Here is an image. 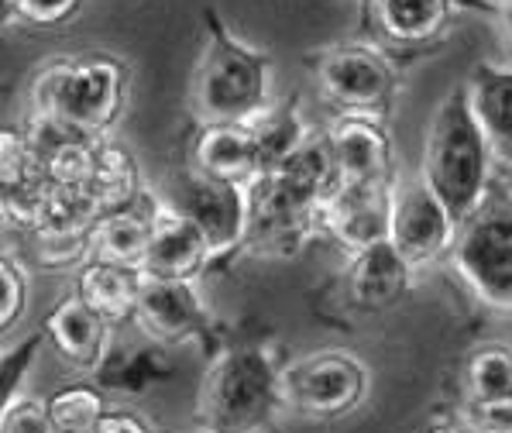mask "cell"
Returning <instances> with one entry per match:
<instances>
[{
  "label": "cell",
  "mask_w": 512,
  "mask_h": 433,
  "mask_svg": "<svg viewBox=\"0 0 512 433\" xmlns=\"http://www.w3.org/2000/svg\"><path fill=\"white\" fill-rule=\"evenodd\" d=\"M341 183L327 124L310 128L289 159L251 179L244 248L255 258H293L320 238V207Z\"/></svg>",
  "instance_id": "6da1fadb"
},
{
  "label": "cell",
  "mask_w": 512,
  "mask_h": 433,
  "mask_svg": "<svg viewBox=\"0 0 512 433\" xmlns=\"http://www.w3.org/2000/svg\"><path fill=\"white\" fill-rule=\"evenodd\" d=\"M272 104V59L234 35L220 11H203V45L189 80L196 124H244Z\"/></svg>",
  "instance_id": "7a4b0ae2"
},
{
  "label": "cell",
  "mask_w": 512,
  "mask_h": 433,
  "mask_svg": "<svg viewBox=\"0 0 512 433\" xmlns=\"http://www.w3.org/2000/svg\"><path fill=\"white\" fill-rule=\"evenodd\" d=\"M131 93V66L114 52H66L31 76V114L66 121L86 135L107 138L121 124Z\"/></svg>",
  "instance_id": "3957f363"
},
{
  "label": "cell",
  "mask_w": 512,
  "mask_h": 433,
  "mask_svg": "<svg viewBox=\"0 0 512 433\" xmlns=\"http://www.w3.org/2000/svg\"><path fill=\"white\" fill-rule=\"evenodd\" d=\"M420 176L444 200V207L458 224L482 203V196L492 186L495 148L475 117L468 83L451 86L433 110L427 141H423Z\"/></svg>",
  "instance_id": "277c9868"
},
{
  "label": "cell",
  "mask_w": 512,
  "mask_h": 433,
  "mask_svg": "<svg viewBox=\"0 0 512 433\" xmlns=\"http://www.w3.org/2000/svg\"><path fill=\"white\" fill-rule=\"evenodd\" d=\"M282 368L265 344L214 351L196 389V433H262L282 413Z\"/></svg>",
  "instance_id": "5b68a950"
},
{
  "label": "cell",
  "mask_w": 512,
  "mask_h": 433,
  "mask_svg": "<svg viewBox=\"0 0 512 433\" xmlns=\"http://www.w3.org/2000/svg\"><path fill=\"white\" fill-rule=\"evenodd\" d=\"M451 269L488 310L512 317V186L492 179L488 193L458 224Z\"/></svg>",
  "instance_id": "8992f818"
},
{
  "label": "cell",
  "mask_w": 512,
  "mask_h": 433,
  "mask_svg": "<svg viewBox=\"0 0 512 433\" xmlns=\"http://www.w3.org/2000/svg\"><path fill=\"white\" fill-rule=\"evenodd\" d=\"M320 97L337 114L389 117L399 93V69L382 45L372 42H337L306 55Z\"/></svg>",
  "instance_id": "52a82bcc"
},
{
  "label": "cell",
  "mask_w": 512,
  "mask_h": 433,
  "mask_svg": "<svg viewBox=\"0 0 512 433\" xmlns=\"http://www.w3.org/2000/svg\"><path fill=\"white\" fill-rule=\"evenodd\" d=\"M372 375L354 351H310L282 368V406L310 423H334L351 416L368 399Z\"/></svg>",
  "instance_id": "ba28073f"
},
{
  "label": "cell",
  "mask_w": 512,
  "mask_h": 433,
  "mask_svg": "<svg viewBox=\"0 0 512 433\" xmlns=\"http://www.w3.org/2000/svg\"><path fill=\"white\" fill-rule=\"evenodd\" d=\"M159 196L200 227L203 238L214 248V265L244 248V234H248V190L244 186L207 179L179 165L165 179Z\"/></svg>",
  "instance_id": "9c48e42d"
},
{
  "label": "cell",
  "mask_w": 512,
  "mask_h": 433,
  "mask_svg": "<svg viewBox=\"0 0 512 433\" xmlns=\"http://www.w3.org/2000/svg\"><path fill=\"white\" fill-rule=\"evenodd\" d=\"M458 238V220L444 207L427 179L416 172L409 179L392 183V231L389 241L413 269L433 265L451 255Z\"/></svg>",
  "instance_id": "30bf717a"
},
{
  "label": "cell",
  "mask_w": 512,
  "mask_h": 433,
  "mask_svg": "<svg viewBox=\"0 0 512 433\" xmlns=\"http://www.w3.org/2000/svg\"><path fill=\"white\" fill-rule=\"evenodd\" d=\"M131 324L141 327L148 341L162 348H179V344H203L217 351L214 337V313L203 303L196 282L189 279H148L141 286V299Z\"/></svg>",
  "instance_id": "8fae6325"
},
{
  "label": "cell",
  "mask_w": 512,
  "mask_h": 433,
  "mask_svg": "<svg viewBox=\"0 0 512 433\" xmlns=\"http://www.w3.org/2000/svg\"><path fill=\"white\" fill-rule=\"evenodd\" d=\"M468 11H499L492 0H365V25L378 45L420 52L437 45Z\"/></svg>",
  "instance_id": "7c38bea8"
},
{
  "label": "cell",
  "mask_w": 512,
  "mask_h": 433,
  "mask_svg": "<svg viewBox=\"0 0 512 433\" xmlns=\"http://www.w3.org/2000/svg\"><path fill=\"white\" fill-rule=\"evenodd\" d=\"M392 183H337L320 207V238L334 241L344 255L389 241Z\"/></svg>",
  "instance_id": "4fadbf2b"
},
{
  "label": "cell",
  "mask_w": 512,
  "mask_h": 433,
  "mask_svg": "<svg viewBox=\"0 0 512 433\" xmlns=\"http://www.w3.org/2000/svg\"><path fill=\"white\" fill-rule=\"evenodd\" d=\"M413 265L396 251L392 241L348 255L341 272V299L351 313H385L399 306L413 289Z\"/></svg>",
  "instance_id": "5bb4252c"
},
{
  "label": "cell",
  "mask_w": 512,
  "mask_h": 433,
  "mask_svg": "<svg viewBox=\"0 0 512 433\" xmlns=\"http://www.w3.org/2000/svg\"><path fill=\"white\" fill-rule=\"evenodd\" d=\"M341 183H396V155L382 117L337 114L327 124Z\"/></svg>",
  "instance_id": "9a60e30c"
},
{
  "label": "cell",
  "mask_w": 512,
  "mask_h": 433,
  "mask_svg": "<svg viewBox=\"0 0 512 433\" xmlns=\"http://www.w3.org/2000/svg\"><path fill=\"white\" fill-rule=\"evenodd\" d=\"M25 138L31 145V155H35L38 172L52 186H90L104 138L86 135L73 124L45 114H28Z\"/></svg>",
  "instance_id": "2e32d148"
},
{
  "label": "cell",
  "mask_w": 512,
  "mask_h": 433,
  "mask_svg": "<svg viewBox=\"0 0 512 433\" xmlns=\"http://www.w3.org/2000/svg\"><path fill=\"white\" fill-rule=\"evenodd\" d=\"M183 165L207 179L234 186H248L265 172L251 124H196Z\"/></svg>",
  "instance_id": "e0dca14e"
},
{
  "label": "cell",
  "mask_w": 512,
  "mask_h": 433,
  "mask_svg": "<svg viewBox=\"0 0 512 433\" xmlns=\"http://www.w3.org/2000/svg\"><path fill=\"white\" fill-rule=\"evenodd\" d=\"M162 200V196H159ZM214 269V248L203 238V231L169 203H159L155 214L152 241H148V255L141 262V272L148 279H189L196 282L203 272Z\"/></svg>",
  "instance_id": "ac0fdd59"
},
{
  "label": "cell",
  "mask_w": 512,
  "mask_h": 433,
  "mask_svg": "<svg viewBox=\"0 0 512 433\" xmlns=\"http://www.w3.org/2000/svg\"><path fill=\"white\" fill-rule=\"evenodd\" d=\"M45 334L52 351L62 358V365L76 372H100L107 365L110 351V324L100 313H93L76 293L62 296L45 313Z\"/></svg>",
  "instance_id": "d6986e66"
},
{
  "label": "cell",
  "mask_w": 512,
  "mask_h": 433,
  "mask_svg": "<svg viewBox=\"0 0 512 433\" xmlns=\"http://www.w3.org/2000/svg\"><path fill=\"white\" fill-rule=\"evenodd\" d=\"M159 193H141L135 203L121 210H110L93 224L90 231V258L117 265H135L141 269L148 255V241H152L155 214H159Z\"/></svg>",
  "instance_id": "ffe728a7"
},
{
  "label": "cell",
  "mask_w": 512,
  "mask_h": 433,
  "mask_svg": "<svg viewBox=\"0 0 512 433\" xmlns=\"http://www.w3.org/2000/svg\"><path fill=\"white\" fill-rule=\"evenodd\" d=\"M141 286H145V272L135 269V265H117V262L90 258L83 269H76L73 293L80 296L93 313H100L110 327H117V324L135 320Z\"/></svg>",
  "instance_id": "44dd1931"
},
{
  "label": "cell",
  "mask_w": 512,
  "mask_h": 433,
  "mask_svg": "<svg viewBox=\"0 0 512 433\" xmlns=\"http://www.w3.org/2000/svg\"><path fill=\"white\" fill-rule=\"evenodd\" d=\"M468 97L478 124L495 148V159L512 162V66L478 62L468 76Z\"/></svg>",
  "instance_id": "7402d4cb"
},
{
  "label": "cell",
  "mask_w": 512,
  "mask_h": 433,
  "mask_svg": "<svg viewBox=\"0 0 512 433\" xmlns=\"http://www.w3.org/2000/svg\"><path fill=\"white\" fill-rule=\"evenodd\" d=\"M86 193L97 200V207L104 210V214L135 203L138 196L145 193L135 152L107 135L104 141H100L97 169H93V179H90V186H86Z\"/></svg>",
  "instance_id": "603a6c76"
},
{
  "label": "cell",
  "mask_w": 512,
  "mask_h": 433,
  "mask_svg": "<svg viewBox=\"0 0 512 433\" xmlns=\"http://www.w3.org/2000/svg\"><path fill=\"white\" fill-rule=\"evenodd\" d=\"M461 385L468 403H495L512 396V348L482 344L464 358Z\"/></svg>",
  "instance_id": "cb8c5ba5"
},
{
  "label": "cell",
  "mask_w": 512,
  "mask_h": 433,
  "mask_svg": "<svg viewBox=\"0 0 512 433\" xmlns=\"http://www.w3.org/2000/svg\"><path fill=\"white\" fill-rule=\"evenodd\" d=\"M244 124H251V131H255L265 172L275 169L282 159H289L299 148V141L306 138V131L313 128V124H306L303 117H299L296 104H269L262 114Z\"/></svg>",
  "instance_id": "d4e9b609"
},
{
  "label": "cell",
  "mask_w": 512,
  "mask_h": 433,
  "mask_svg": "<svg viewBox=\"0 0 512 433\" xmlns=\"http://www.w3.org/2000/svg\"><path fill=\"white\" fill-rule=\"evenodd\" d=\"M49 420L59 433H93L107 416L104 392L93 385H66L45 399Z\"/></svg>",
  "instance_id": "484cf974"
},
{
  "label": "cell",
  "mask_w": 512,
  "mask_h": 433,
  "mask_svg": "<svg viewBox=\"0 0 512 433\" xmlns=\"http://www.w3.org/2000/svg\"><path fill=\"white\" fill-rule=\"evenodd\" d=\"M86 0H4V14L14 25L35 31H59L80 18Z\"/></svg>",
  "instance_id": "4316f807"
},
{
  "label": "cell",
  "mask_w": 512,
  "mask_h": 433,
  "mask_svg": "<svg viewBox=\"0 0 512 433\" xmlns=\"http://www.w3.org/2000/svg\"><path fill=\"white\" fill-rule=\"evenodd\" d=\"M28 310V272L21 258H14L11 248L0 255V330L11 334L25 320Z\"/></svg>",
  "instance_id": "83f0119b"
},
{
  "label": "cell",
  "mask_w": 512,
  "mask_h": 433,
  "mask_svg": "<svg viewBox=\"0 0 512 433\" xmlns=\"http://www.w3.org/2000/svg\"><path fill=\"white\" fill-rule=\"evenodd\" d=\"M31 176H38V165L25 128H4L0 131V190H14V186L28 183Z\"/></svg>",
  "instance_id": "f1b7e54d"
},
{
  "label": "cell",
  "mask_w": 512,
  "mask_h": 433,
  "mask_svg": "<svg viewBox=\"0 0 512 433\" xmlns=\"http://www.w3.org/2000/svg\"><path fill=\"white\" fill-rule=\"evenodd\" d=\"M49 344V334L45 327L31 330L25 341H18V348H4V358H0V372H4V403H11L14 396H21V382H25L28 368L38 361V351Z\"/></svg>",
  "instance_id": "f546056e"
},
{
  "label": "cell",
  "mask_w": 512,
  "mask_h": 433,
  "mask_svg": "<svg viewBox=\"0 0 512 433\" xmlns=\"http://www.w3.org/2000/svg\"><path fill=\"white\" fill-rule=\"evenodd\" d=\"M49 406L42 399L14 396L0 409V433H52Z\"/></svg>",
  "instance_id": "4dcf8cb0"
},
{
  "label": "cell",
  "mask_w": 512,
  "mask_h": 433,
  "mask_svg": "<svg viewBox=\"0 0 512 433\" xmlns=\"http://www.w3.org/2000/svg\"><path fill=\"white\" fill-rule=\"evenodd\" d=\"M461 423L475 433H512V396L495 403H461Z\"/></svg>",
  "instance_id": "1f68e13d"
},
{
  "label": "cell",
  "mask_w": 512,
  "mask_h": 433,
  "mask_svg": "<svg viewBox=\"0 0 512 433\" xmlns=\"http://www.w3.org/2000/svg\"><path fill=\"white\" fill-rule=\"evenodd\" d=\"M93 433H152V427L131 409H107V416Z\"/></svg>",
  "instance_id": "d6a6232c"
},
{
  "label": "cell",
  "mask_w": 512,
  "mask_h": 433,
  "mask_svg": "<svg viewBox=\"0 0 512 433\" xmlns=\"http://www.w3.org/2000/svg\"><path fill=\"white\" fill-rule=\"evenodd\" d=\"M427 433H475V430L464 427L461 420H454V423H440V427H430Z\"/></svg>",
  "instance_id": "836d02e7"
},
{
  "label": "cell",
  "mask_w": 512,
  "mask_h": 433,
  "mask_svg": "<svg viewBox=\"0 0 512 433\" xmlns=\"http://www.w3.org/2000/svg\"><path fill=\"white\" fill-rule=\"evenodd\" d=\"M499 14H502V31H506V45L512 52V7H506V11H499Z\"/></svg>",
  "instance_id": "e575fe53"
},
{
  "label": "cell",
  "mask_w": 512,
  "mask_h": 433,
  "mask_svg": "<svg viewBox=\"0 0 512 433\" xmlns=\"http://www.w3.org/2000/svg\"><path fill=\"white\" fill-rule=\"evenodd\" d=\"M495 7H499V11H506V7H512V0H492Z\"/></svg>",
  "instance_id": "d590c367"
},
{
  "label": "cell",
  "mask_w": 512,
  "mask_h": 433,
  "mask_svg": "<svg viewBox=\"0 0 512 433\" xmlns=\"http://www.w3.org/2000/svg\"><path fill=\"white\" fill-rule=\"evenodd\" d=\"M52 433H59V430H52Z\"/></svg>",
  "instance_id": "8d00e7d4"
}]
</instances>
